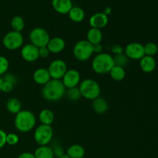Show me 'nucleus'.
I'll use <instances>...</instances> for the list:
<instances>
[{
	"instance_id": "f257e3e1",
	"label": "nucleus",
	"mask_w": 158,
	"mask_h": 158,
	"mask_svg": "<svg viewBox=\"0 0 158 158\" xmlns=\"http://www.w3.org/2000/svg\"><path fill=\"white\" fill-rule=\"evenodd\" d=\"M42 96L47 101L56 102L61 100L66 94V87L60 80L51 79L46 84L43 86Z\"/></svg>"
},
{
	"instance_id": "f03ea898",
	"label": "nucleus",
	"mask_w": 158,
	"mask_h": 158,
	"mask_svg": "<svg viewBox=\"0 0 158 158\" xmlns=\"http://www.w3.org/2000/svg\"><path fill=\"white\" fill-rule=\"evenodd\" d=\"M36 118L32 112L28 110H22L15 114L14 125L17 131L22 133H28L35 126Z\"/></svg>"
},
{
	"instance_id": "7ed1b4c3",
	"label": "nucleus",
	"mask_w": 158,
	"mask_h": 158,
	"mask_svg": "<svg viewBox=\"0 0 158 158\" xmlns=\"http://www.w3.org/2000/svg\"><path fill=\"white\" fill-rule=\"evenodd\" d=\"M114 65V56L107 52L97 54L93 59L91 66L96 73L103 75L109 73Z\"/></svg>"
},
{
	"instance_id": "20e7f679",
	"label": "nucleus",
	"mask_w": 158,
	"mask_h": 158,
	"mask_svg": "<svg viewBox=\"0 0 158 158\" xmlns=\"http://www.w3.org/2000/svg\"><path fill=\"white\" fill-rule=\"evenodd\" d=\"M79 89L82 97L89 100H94L100 97L101 92L100 84L93 79H85L80 82Z\"/></svg>"
},
{
	"instance_id": "39448f33",
	"label": "nucleus",
	"mask_w": 158,
	"mask_h": 158,
	"mask_svg": "<svg viewBox=\"0 0 158 158\" xmlns=\"http://www.w3.org/2000/svg\"><path fill=\"white\" fill-rule=\"evenodd\" d=\"M73 53L76 60L78 61H86L94 55V45L89 43L86 40H80L74 46Z\"/></svg>"
},
{
	"instance_id": "423d86ee",
	"label": "nucleus",
	"mask_w": 158,
	"mask_h": 158,
	"mask_svg": "<svg viewBox=\"0 0 158 158\" xmlns=\"http://www.w3.org/2000/svg\"><path fill=\"white\" fill-rule=\"evenodd\" d=\"M53 137V130L49 125L40 124L34 132V139L39 146H46Z\"/></svg>"
},
{
	"instance_id": "0eeeda50",
	"label": "nucleus",
	"mask_w": 158,
	"mask_h": 158,
	"mask_svg": "<svg viewBox=\"0 0 158 158\" xmlns=\"http://www.w3.org/2000/svg\"><path fill=\"white\" fill-rule=\"evenodd\" d=\"M24 38L22 32L16 31H10L3 37L2 43L5 48L9 50H16L23 46Z\"/></svg>"
},
{
	"instance_id": "6e6552de",
	"label": "nucleus",
	"mask_w": 158,
	"mask_h": 158,
	"mask_svg": "<svg viewBox=\"0 0 158 158\" xmlns=\"http://www.w3.org/2000/svg\"><path fill=\"white\" fill-rule=\"evenodd\" d=\"M29 39L30 43L36 47L40 48L47 46L50 36L47 30L41 27H35L29 32Z\"/></svg>"
},
{
	"instance_id": "1a4fd4ad",
	"label": "nucleus",
	"mask_w": 158,
	"mask_h": 158,
	"mask_svg": "<svg viewBox=\"0 0 158 158\" xmlns=\"http://www.w3.org/2000/svg\"><path fill=\"white\" fill-rule=\"evenodd\" d=\"M47 69L49 71L51 79L61 80L65 73L67 72L68 68L64 60L56 59L51 62Z\"/></svg>"
},
{
	"instance_id": "9d476101",
	"label": "nucleus",
	"mask_w": 158,
	"mask_h": 158,
	"mask_svg": "<svg viewBox=\"0 0 158 158\" xmlns=\"http://www.w3.org/2000/svg\"><path fill=\"white\" fill-rule=\"evenodd\" d=\"M124 54L128 59L140 60L145 56L143 45L137 42H133L127 45L124 49Z\"/></svg>"
},
{
	"instance_id": "9b49d317",
	"label": "nucleus",
	"mask_w": 158,
	"mask_h": 158,
	"mask_svg": "<svg viewBox=\"0 0 158 158\" xmlns=\"http://www.w3.org/2000/svg\"><path fill=\"white\" fill-rule=\"evenodd\" d=\"M61 81L66 89L77 87L81 82V76L77 69H68Z\"/></svg>"
},
{
	"instance_id": "f8f14e48",
	"label": "nucleus",
	"mask_w": 158,
	"mask_h": 158,
	"mask_svg": "<svg viewBox=\"0 0 158 158\" xmlns=\"http://www.w3.org/2000/svg\"><path fill=\"white\" fill-rule=\"evenodd\" d=\"M20 54L22 58L29 63H33L40 58L39 48L32 45V43H28L22 46Z\"/></svg>"
},
{
	"instance_id": "ddd939ff",
	"label": "nucleus",
	"mask_w": 158,
	"mask_h": 158,
	"mask_svg": "<svg viewBox=\"0 0 158 158\" xmlns=\"http://www.w3.org/2000/svg\"><path fill=\"white\" fill-rule=\"evenodd\" d=\"M109 22L108 15L103 13V12H97L94 15H91L89 19V23L90 25L91 28H95V29H101L104 28Z\"/></svg>"
},
{
	"instance_id": "4468645a",
	"label": "nucleus",
	"mask_w": 158,
	"mask_h": 158,
	"mask_svg": "<svg viewBox=\"0 0 158 158\" xmlns=\"http://www.w3.org/2000/svg\"><path fill=\"white\" fill-rule=\"evenodd\" d=\"M46 46L49 49L50 53H60L64 50L66 47V42L61 37L55 36L53 38H50Z\"/></svg>"
},
{
	"instance_id": "2eb2a0df",
	"label": "nucleus",
	"mask_w": 158,
	"mask_h": 158,
	"mask_svg": "<svg viewBox=\"0 0 158 158\" xmlns=\"http://www.w3.org/2000/svg\"><path fill=\"white\" fill-rule=\"evenodd\" d=\"M32 79L35 83L41 86H44L51 80L49 71L46 68H39L35 69L32 75Z\"/></svg>"
},
{
	"instance_id": "dca6fc26",
	"label": "nucleus",
	"mask_w": 158,
	"mask_h": 158,
	"mask_svg": "<svg viewBox=\"0 0 158 158\" xmlns=\"http://www.w3.org/2000/svg\"><path fill=\"white\" fill-rule=\"evenodd\" d=\"M52 6L58 13L68 14L73 6L71 0H52Z\"/></svg>"
},
{
	"instance_id": "f3484780",
	"label": "nucleus",
	"mask_w": 158,
	"mask_h": 158,
	"mask_svg": "<svg viewBox=\"0 0 158 158\" xmlns=\"http://www.w3.org/2000/svg\"><path fill=\"white\" fill-rule=\"evenodd\" d=\"M140 67L141 70L146 73H152L156 68L155 59L153 56H144L141 60H140Z\"/></svg>"
},
{
	"instance_id": "a211bd4d",
	"label": "nucleus",
	"mask_w": 158,
	"mask_h": 158,
	"mask_svg": "<svg viewBox=\"0 0 158 158\" xmlns=\"http://www.w3.org/2000/svg\"><path fill=\"white\" fill-rule=\"evenodd\" d=\"M92 107L95 113L98 114H103L107 111L109 105L104 98L99 97L93 100Z\"/></svg>"
},
{
	"instance_id": "6ab92c4d",
	"label": "nucleus",
	"mask_w": 158,
	"mask_h": 158,
	"mask_svg": "<svg viewBox=\"0 0 158 158\" xmlns=\"http://www.w3.org/2000/svg\"><path fill=\"white\" fill-rule=\"evenodd\" d=\"M103 40V33L99 29L90 28L86 33V40L92 45L100 44Z\"/></svg>"
},
{
	"instance_id": "aec40b11",
	"label": "nucleus",
	"mask_w": 158,
	"mask_h": 158,
	"mask_svg": "<svg viewBox=\"0 0 158 158\" xmlns=\"http://www.w3.org/2000/svg\"><path fill=\"white\" fill-rule=\"evenodd\" d=\"M39 120L41 124L51 126L55 120V116L51 110L43 109L39 114Z\"/></svg>"
},
{
	"instance_id": "412c9836",
	"label": "nucleus",
	"mask_w": 158,
	"mask_h": 158,
	"mask_svg": "<svg viewBox=\"0 0 158 158\" xmlns=\"http://www.w3.org/2000/svg\"><path fill=\"white\" fill-rule=\"evenodd\" d=\"M86 154L84 148L80 144H73L66 151V155L70 158H83Z\"/></svg>"
},
{
	"instance_id": "4be33fe9",
	"label": "nucleus",
	"mask_w": 158,
	"mask_h": 158,
	"mask_svg": "<svg viewBox=\"0 0 158 158\" xmlns=\"http://www.w3.org/2000/svg\"><path fill=\"white\" fill-rule=\"evenodd\" d=\"M68 15L71 21L74 23H81L85 18L84 10L79 6H73Z\"/></svg>"
},
{
	"instance_id": "5701e85b",
	"label": "nucleus",
	"mask_w": 158,
	"mask_h": 158,
	"mask_svg": "<svg viewBox=\"0 0 158 158\" xmlns=\"http://www.w3.org/2000/svg\"><path fill=\"white\" fill-rule=\"evenodd\" d=\"M6 107L10 114H17L22 110L21 102L16 97H11L6 102Z\"/></svg>"
},
{
	"instance_id": "b1692460",
	"label": "nucleus",
	"mask_w": 158,
	"mask_h": 158,
	"mask_svg": "<svg viewBox=\"0 0 158 158\" xmlns=\"http://www.w3.org/2000/svg\"><path fill=\"white\" fill-rule=\"evenodd\" d=\"M35 158H54L53 150L49 147L46 146H39L35 149V152L33 153Z\"/></svg>"
},
{
	"instance_id": "393cba45",
	"label": "nucleus",
	"mask_w": 158,
	"mask_h": 158,
	"mask_svg": "<svg viewBox=\"0 0 158 158\" xmlns=\"http://www.w3.org/2000/svg\"><path fill=\"white\" fill-rule=\"evenodd\" d=\"M109 73L111 78L117 82L123 80L126 77V71H125L124 68L118 66H114L110 71Z\"/></svg>"
},
{
	"instance_id": "a878e982",
	"label": "nucleus",
	"mask_w": 158,
	"mask_h": 158,
	"mask_svg": "<svg viewBox=\"0 0 158 158\" xmlns=\"http://www.w3.org/2000/svg\"><path fill=\"white\" fill-rule=\"evenodd\" d=\"M10 24L12 30L16 31V32H22V31L25 28L24 19H23V17L19 16V15H15V16L12 17Z\"/></svg>"
},
{
	"instance_id": "bb28decb",
	"label": "nucleus",
	"mask_w": 158,
	"mask_h": 158,
	"mask_svg": "<svg viewBox=\"0 0 158 158\" xmlns=\"http://www.w3.org/2000/svg\"><path fill=\"white\" fill-rule=\"evenodd\" d=\"M66 94L67 98L71 101H77V100H80V97H82L78 86L67 89V90L66 91Z\"/></svg>"
},
{
	"instance_id": "cd10ccee",
	"label": "nucleus",
	"mask_w": 158,
	"mask_h": 158,
	"mask_svg": "<svg viewBox=\"0 0 158 158\" xmlns=\"http://www.w3.org/2000/svg\"><path fill=\"white\" fill-rule=\"evenodd\" d=\"M143 47H144L145 56L154 57V56L157 53L158 47L156 43L150 42V43H146V44L143 46Z\"/></svg>"
},
{
	"instance_id": "c85d7f7f",
	"label": "nucleus",
	"mask_w": 158,
	"mask_h": 158,
	"mask_svg": "<svg viewBox=\"0 0 158 158\" xmlns=\"http://www.w3.org/2000/svg\"><path fill=\"white\" fill-rule=\"evenodd\" d=\"M114 60L115 66H121V67L123 68L129 63V59L124 53L115 55V56H114Z\"/></svg>"
},
{
	"instance_id": "c756f323",
	"label": "nucleus",
	"mask_w": 158,
	"mask_h": 158,
	"mask_svg": "<svg viewBox=\"0 0 158 158\" xmlns=\"http://www.w3.org/2000/svg\"><path fill=\"white\" fill-rule=\"evenodd\" d=\"M9 67V62L6 57L0 56V77L7 73Z\"/></svg>"
},
{
	"instance_id": "7c9ffc66",
	"label": "nucleus",
	"mask_w": 158,
	"mask_h": 158,
	"mask_svg": "<svg viewBox=\"0 0 158 158\" xmlns=\"http://www.w3.org/2000/svg\"><path fill=\"white\" fill-rule=\"evenodd\" d=\"M19 141V137L15 133H10L6 135V144L14 146V145H16Z\"/></svg>"
},
{
	"instance_id": "2f4dec72",
	"label": "nucleus",
	"mask_w": 158,
	"mask_h": 158,
	"mask_svg": "<svg viewBox=\"0 0 158 158\" xmlns=\"http://www.w3.org/2000/svg\"><path fill=\"white\" fill-rule=\"evenodd\" d=\"M14 88V85L12 83H9V82L4 81L3 80L2 84V88H1V92L6 93V94H9L11 91H12Z\"/></svg>"
},
{
	"instance_id": "473e14b6",
	"label": "nucleus",
	"mask_w": 158,
	"mask_h": 158,
	"mask_svg": "<svg viewBox=\"0 0 158 158\" xmlns=\"http://www.w3.org/2000/svg\"><path fill=\"white\" fill-rule=\"evenodd\" d=\"M49 54H50V52H49L47 46H43V47L39 48V55L41 58H47V57H49Z\"/></svg>"
},
{
	"instance_id": "72a5a7b5",
	"label": "nucleus",
	"mask_w": 158,
	"mask_h": 158,
	"mask_svg": "<svg viewBox=\"0 0 158 158\" xmlns=\"http://www.w3.org/2000/svg\"><path fill=\"white\" fill-rule=\"evenodd\" d=\"M2 80L4 81L9 82V83H12L13 85H15L17 82V79L15 77V75H13L12 73H6L4 75V77L2 78Z\"/></svg>"
},
{
	"instance_id": "f704fd0d",
	"label": "nucleus",
	"mask_w": 158,
	"mask_h": 158,
	"mask_svg": "<svg viewBox=\"0 0 158 158\" xmlns=\"http://www.w3.org/2000/svg\"><path fill=\"white\" fill-rule=\"evenodd\" d=\"M52 150H53L54 156L56 157L57 158L62 157V156H63L64 154H66L64 152V149H63L61 146H56Z\"/></svg>"
},
{
	"instance_id": "c9c22d12",
	"label": "nucleus",
	"mask_w": 158,
	"mask_h": 158,
	"mask_svg": "<svg viewBox=\"0 0 158 158\" xmlns=\"http://www.w3.org/2000/svg\"><path fill=\"white\" fill-rule=\"evenodd\" d=\"M6 134L3 130L0 129V149L6 144Z\"/></svg>"
},
{
	"instance_id": "e433bc0d",
	"label": "nucleus",
	"mask_w": 158,
	"mask_h": 158,
	"mask_svg": "<svg viewBox=\"0 0 158 158\" xmlns=\"http://www.w3.org/2000/svg\"><path fill=\"white\" fill-rule=\"evenodd\" d=\"M111 51H112V52L114 55H118V54L123 53V48L120 46H119V45H115V46H114L111 48Z\"/></svg>"
},
{
	"instance_id": "4c0bfd02",
	"label": "nucleus",
	"mask_w": 158,
	"mask_h": 158,
	"mask_svg": "<svg viewBox=\"0 0 158 158\" xmlns=\"http://www.w3.org/2000/svg\"><path fill=\"white\" fill-rule=\"evenodd\" d=\"M17 158H35L34 154L30 152H23L19 155Z\"/></svg>"
},
{
	"instance_id": "58836bf2",
	"label": "nucleus",
	"mask_w": 158,
	"mask_h": 158,
	"mask_svg": "<svg viewBox=\"0 0 158 158\" xmlns=\"http://www.w3.org/2000/svg\"><path fill=\"white\" fill-rule=\"evenodd\" d=\"M94 53H101L103 52V46H102L101 43L100 44H97V45H94Z\"/></svg>"
},
{
	"instance_id": "ea45409f",
	"label": "nucleus",
	"mask_w": 158,
	"mask_h": 158,
	"mask_svg": "<svg viewBox=\"0 0 158 158\" xmlns=\"http://www.w3.org/2000/svg\"><path fill=\"white\" fill-rule=\"evenodd\" d=\"M103 13L104 14H106V15H109L111 13V9L110 7H106V9H104V11H103Z\"/></svg>"
},
{
	"instance_id": "a19ab883",
	"label": "nucleus",
	"mask_w": 158,
	"mask_h": 158,
	"mask_svg": "<svg viewBox=\"0 0 158 158\" xmlns=\"http://www.w3.org/2000/svg\"><path fill=\"white\" fill-rule=\"evenodd\" d=\"M3 80L1 77H0V92H1V88H2V84Z\"/></svg>"
},
{
	"instance_id": "79ce46f5",
	"label": "nucleus",
	"mask_w": 158,
	"mask_h": 158,
	"mask_svg": "<svg viewBox=\"0 0 158 158\" xmlns=\"http://www.w3.org/2000/svg\"><path fill=\"white\" fill-rule=\"evenodd\" d=\"M58 158H70V157H69V156L66 155V154H64V155H63V156H62V157H58Z\"/></svg>"
}]
</instances>
